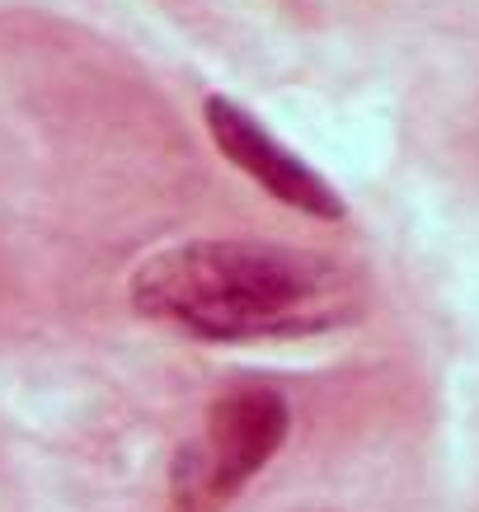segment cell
I'll list each match as a JSON object with an SVG mask.
<instances>
[{
    "label": "cell",
    "instance_id": "1",
    "mask_svg": "<svg viewBox=\"0 0 479 512\" xmlns=\"http://www.w3.org/2000/svg\"><path fill=\"white\" fill-rule=\"evenodd\" d=\"M141 320L193 343H282L353 325L367 282L334 254L249 235H202L155 249L127 282Z\"/></svg>",
    "mask_w": 479,
    "mask_h": 512
},
{
    "label": "cell",
    "instance_id": "2",
    "mask_svg": "<svg viewBox=\"0 0 479 512\" xmlns=\"http://www.w3.org/2000/svg\"><path fill=\"white\" fill-rule=\"evenodd\" d=\"M292 433V404L278 386L235 381L202 409L198 433L174 451L165 512H231Z\"/></svg>",
    "mask_w": 479,
    "mask_h": 512
},
{
    "label": "cell",
    "instance_id": "3",
    "mask_svg": "<svg viewBox=\"0 0 479 512\" xmlns=\"http://www.w3.org/2000/svg\"><path fill=\"white\" fill-rule=\"evenodd\" d=\"M202 127H207L212 146L221 151V160H231L235 170L245 174L249 184H259L273 202L292 207V212H301V217H310V221L348 217L339 188L329 184L320 170H310L296 151H287V146L249 109H240L235 99L207 94V99H202Z\"/></svg>",
    "mask_w": 479,
    "mask_h": 512
}]
</instances>
